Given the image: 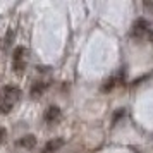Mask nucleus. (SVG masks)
<instances>
[{"label":"nucleus","instance_id":"obj_1","mask_svg":"<svg viewBox=\"0 0 153 153\" xmlns=\"http://www.w3.org/2000/svg\"><path fill=\"white\" fill-rule=\"evenodd\" d=\"M21 98V91L14 84H7L0 90V115H7Z\"/></svg>","mask_w":153,"mask_h":153},{"label":"nucleus","instance_id":"obj_2","mask_svg":"<svg viewBox=\"0 0 153 153\" xmlns=\"http://www.w3.org/2000/svg\"><path fill=\"white\" fill-rule=\"evenodd\" d=\"M24 67H26V50L24 47H17L12 53V69L17 74H21Z\"/></svg>","mask_w":153,"mask_h":153},{"label":"nucleus","instance_id":"obj_3","mask_svg":"<svg viewBox=\"0 0 153 153\" xmlns=\"http://www.w3.org/2000/svg\"><path fill=\"white\" fill-rule=\"evenodd\" d=\"M150 35V28H148V22L145 19H138V21L134 22V26H132V36L136 38V40H143L146 36Z\"/></svg>","mask_w":153,"mask_h":153},{"label":"nucleus","instance_id":"obj_4","mask_svg":"<svg viewBox=\"0 0 153 153\" xmlns=\"http://www.w3.org/2000/svg\"><path fill=\"white\" fill-rule=\"evenodd\" d=\"M59 119H60V108L55 107V105H52L48 107L47 110H45V115H43V120L47 122V124H57L59 122Z\"/></svg>","mask_w":153,"mask_h":153},{"label":"nucleus","instance_id":"obj_5","mask_svg":"<svg viewBox=\"0 0 153 153\" xmlns=\"http://www.w3.org/2000/svg\"><path fill=\"white\" fill-rule=\"evenodd\" d=\"M62 146H64V139L62 138H53V139H50L48 143L45 145L43 153H55L57 150H60Z\"/></svg>","mask_w":153,"mask_h":153},{"label":"nucleus","instance_id":"obj_6","mask_svg":"<svg viewBox=\"0 0 153 153\" xmlns=\"http://www.w3.org/2000/svg\"><path fill=\"white\" fill-rule=\"evenodd\" d=\"M19 146L26 148V150H33L36 146V138L33 134H26V136H22V138L19 139Z\"/></svg>","mask_w":153,"mask_h":153},{"label":"nucleus","instance_id":"obj_7","mask_svg":"<svg viewBox=\"0 0 153 153\" xmlns=\"http://www.w3.org/2000/svg\"><path fill=\"white\" fill-rule=\"evenodd\" d=\"M48 83H43V81H36L33 83V88H31V97L33 98H38L40 95H43V91L47 90Z\"/></svg>","mask_w":153,"mask_h":153},{"label":"nucleus","instance_id":"obj_8","mask_svg":"<svg viewBox=\"0 0 153 153\" xmlns=\"http://www.w3.org/2000/svg\"><path fill=\"white\" fill-rule=\"evenodd\" d=\"M5 136H7V132H5V129H4V127H0V143H2L4 139H5Z\"/></svg>","mask_w":153,"mask_h":153}]
</instances>
